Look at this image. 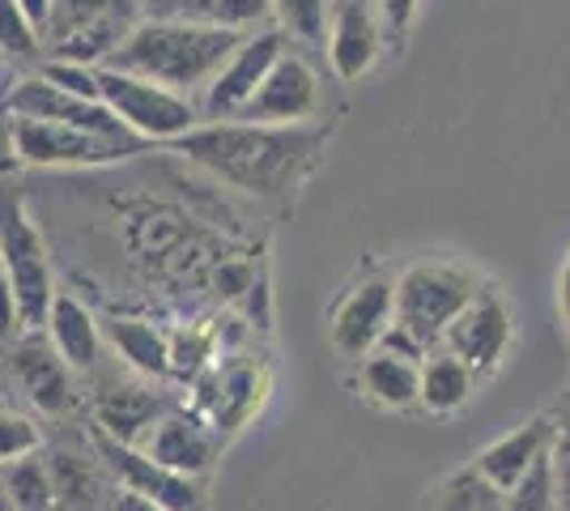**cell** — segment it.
<instances>
[{"mask_svg":"<svg viewBox=\"0 0 570 511\" xmlns=\"http://www.w3.org/2000/svg\"><path fill=\"white\" fill-rule=\"evenodd\" d=\"M214 358V341L205 328H179L170 333V375L179 380H200Z\"/></svg>","mask_w":570,"mask_h":511,"instance_id":"31","label":"cell"},{"mask_svg":"<svg viewBox=\"0 0 570 511\" xmlns=\"http://www.w3.org/2000/svg\"><path fill=\"white\" fill-rule=\"evenodd\" d=\"M558 316H562V324H567L570 333V256L567 265H562V273H558Z\"/></svg>","mask_w":570,"mask_h":511,"instance_id":"40","label":"cell"},{"mask_svg":"<svg viewBox=\"0 0 570 511\" xmlns=\"http://www.w3.org/2000/svg\"><path fill=\"white\" fill-rule=\"evenodd\" d=\"M39 73L48 77L51 86L69 90L77 98H95L102 102V86H98V65H77V60H48Z\"/></svg>","mask_w":570,"mask_h":511,"instance_id":"34","label":"cell"},{"mask_svg":"<svg viewBox=\"0 0 570 511\" xmlns=\"http://www.w3.org/2000/svg\"><path fill=\"white\" fill-rule=\"evenodd\" d=\"M553 439H558L553 417L537 414V417H528V422H520L515 431H507L502 439H494V443H485L473 456V469L490 487H499L502 494H511V490L520 487L523 478L553 452Z\"/></svg>","mask_w":570,"mask_h":511,"instance_id":"15","label":"cell"},{"mask_svg":"<svg viewBox=\"0 0 570 511\" xmlns=\"http://www.w3.org/2000/svg\"><path fill=\"white\" fill-rule=\"evenodd\" d=\"M214 392H196V414L209 417L217 431H238L247 417L261 414L268 396V371L261 363H230L222 371H205Z\"/></svg>","mask_w":570,"mask_h":511,"instance_id":"17","label":"cell"},{"mask_svg":"<svg viewBox=\"0 0 570 511\" xmlns=\"http://www.w3.org/2000/svg\"><path fill=\"white\" fill-rule=\"evenodd\" d=\"M0 51L9 60H26V65L39 60V56H48L43 35L35 30V22L26 18L18 0H0Z\"/></svg>","mask_w":570,"mask_h":511,"instance_id":"29","label":"cell"},{"mask_svg":"<svg viewBox=\"0 0 570 511\" xmlns=\"http://www.w3.org/2000/svg\"><path fill=\"white\" fill-rule=\"evenodd\" d=\"M128 239L137 252H154V256H167L184 244V218L179 214H145V218H132L128 226Z\"/></svg>","mask_w":570,"mask_h":511,"instance_id":"32","label":"cell"},{"mask_svg":"<svg viewBox=\"0 0 570 511\" xmlns=\"http://www.w3.org/2000/svg\"><path fill=\"white\" fill-rule=\"evenodd\" d=\"M426 511H507V494L490 487L473 464H464V469L443 473L426 490Z\"/></svg>","mask_w":570,"mask_h":511,"instance_id":"25","label":"cell"},{"mask_svg":"<svg viewBox=\"0 0 570 511\" xmlns=\"http://www.w3.org/2000/svg\"><path fill=\"white\" fill-rule=\"evenodd\" d=\"M383 18L375 0H336L328 22V65L341 81H357L375 69L383 51Z\"/></svg>","mask_w":570,"mask_h":511,"instance_id":"16","label":"cell"},{"mask_svg":"<svg viewBox=\"0 0 570 511\" xmlns=\"http://www.w3.org/2000/svg\"><path fill=\"white\" fill-rule=\"evenodd\" d=\"M0 273L9 277V286L18 294V312L22 328L43 333L56 303V277H51L48 244L35 230V222L26 214V200L18 188H9L0 179Z\"/></svg>","mask_w":570,"mask_h":511,"instance_id":"4","label":"cell"},{"mask_svg":"<svg viewBox=\"0 0 570 511\" xmlns=\"http://www.w3.org/2000/svg\"><path fill=\"white\" fill-rule=\"evenodd\" d=\"M95 448L98 456H102V464L111 469V478L119 482V490H132V494H141V499H149V503H158V508L167 511L205 508V499H200V490H196L191 478H179V473H170L163 464H154L141 448L116 443V439H107L102 431H95Z\"/></svg>","mask_w":570,"mask_h":511,"instance_id":"13","label":"cell"},{"mask_svg":"<svg viewBox=\"0 0 570 511\" xmlns=\"http://www.w3.org/2000/svg\"><path fill=\"white\" fill-rule=\"evenodd\" d=\"M22 328V312H18V294L9 286V277L0 273V341H9Z\"/></svg>","mask_w":570,"mask_h":511,"instance_id":"37","label":"cell"},{"mask_svg":"<svg viewBox=\"0 0 570 511\" xmlns=\"http://www.w3.org/2000/svg\"><path fill=\"white\" fill-rule=\"evenodd\" d=\"M102 333L111 337V345L119 350V358L141 371V375H154L163 380L170 375V333H163L158 324L137 316H111L102 324Z\"/></svg>","mask_w":570,"mask_h":511,"instance_id":"23","label":"cell"},{"mask_svg":"<svg viewBox=\"0 0 570 511\" xmlns=\"http://www.w3.org/2000/svg\"><path fill=\"white\" fill-rule=\"evenodd\" d=\"M9 146L13 158L26 167H107L128 154H137L145 141H116L90 128L48 120H9Z\"/></svg>","mask_w":570,"mask_h":511,"instance_id":"7","label":"cell"},{"mask_svg":"<svg viewBox=\"0 0 570 511\" xmlns=\"http://www.w3.org/2000/svg\"><path fill=\"white\" fill-rule=\"evenodd\" d=\"M4 116L9 120H48V124H72V128H90L102 137H116V141H141L132 137L124 124L107 111V102L95 98H77L60 86H51L43 73L22 77L9 95H4Z\"/></svg>","mask_w":570,"mask_h":511,"instance_id":"11","label":"cell"},{"mask_svg":"<svg viewBox=\"0 0 570 511\" xmlns=\"http://www.w3.org/2000/svg\"><path fill=\"white\" fill-rule=\"evenodd\" d=\"M273 22L303 43H320L333 22V4L328 0H273Z\"/></svg>","mask_w":570,"mask_h":511,"instance_id":"28","label":"cell"},{"mask_svg":"<svg viewBox=\"0 0 570 511\" xmlns=\"http://www.w3.org/2000/svg\"><path fill=\"white\" fill-rule=\"evenodd\" d=\"M18 4H22V13H26V18L35 22V30H39V35L48 39V26H51V0H18ZM43 48H48V43H43Z\"/></svg>","mask_w":570,"mask_h":511,"instance_id":"38","label":"cell"},{"mask_svg":"<svg viewBox=\"0 0 570 511\" xmlns=\"http://www.w3.org/2000/svg\"><path fill=\"white\" fill-rule=\"evenodd\" d=\"M485 282L476 277L473 268L455 265V261H413L409 268H401L396 277V324L404 333L439 350L443 333L452 328V320L469 307Z\"/></svg>","mask_w":570,"mask_h":511,"instance_id":"3","label":"cell"},{"mask_svg":"<svg viewBox=\"0 0 570 511\" xmlns=\"http://www.w3.org/2000/svg\"><path fill=\"white\" fill-rule=\"evenodd\" d=\"M549 461H553V490H558V503H562V511H570V426L567 431H558Z\"/></svg>","mask_w":570,"mask_h":511,"instance_id":"35","label":"cell"},{"mask_svg":"<svg viewBox=\"0 0 570 511\" xmlns=\"http://www.w3.org/2000/svg\"><path fill=\"white\" fill-rule=\"evenodd\" d=\"M9 511H56V482H51L48 456H22L0 469Z\"/></svg>","mask_w":570,"mask_h":511,"instance_id":"26","label":"cell"},{"mask_svg":"<svg viewBox=\"0 0 570 511\" xmlns=\"http://www.w3.org/2000/svg\"><path fill=\"white\" fill-rule=\"evenodd\" d=\"M145 18L141 0H51L48 56L77 65H107Z\"/></svg>","mask_w":570,"mask_h":511,"instance_id":"5","label":"cell"},{"mask_svg":"<svg viewBox=\"0 0 570 511\" xmlns=\"http://www.w3.org/2000/svg\"><path fill=\"white\" fill-rule=\"evenodd\" d=\"M13 375H18V384L26 389V396L43 410V414H65L72 401V389H69V366L65 358L43 345V341H26L13 350Z\"/></svg>","mask_w":570,"mask_h":511,"instance_id":"22","label":"cell"},{"mask_svg":"<svg viewBox=\"0 0 570 511\" xmlns=\"http://www.w3.org/2000/svg\"><path fill=\"white\" fill-rule=\"evenodd\" d=\"M320 116V77L298 51H285L264 77L256 98L243 107V124H315Z\"/></svg>","mask_w":570,"mask_h":511,"instance_id":"14","label":"cell"},{"mask_svg":"<svg viewBox=\"0 0 570 511\" xmlns=\"http://www.w3.org/2000/svg\"><path fill=\"white\" fill-rule=\"evenodd\" d=\"M476 392V375L443 345L422 363V410L434 417L460 414Z\"/></svg>","mask_w":570,"mask_h":511,"instance_id":"24","label":"cell"},{"mask_svg":"<svg viewBox=\"0 0 570 511\" xmlns=\"http://www.w3.org/2000/svg\"><path fill=\"white\" fill-rule=\"evenodd\" d=\"M141 4H145V0H141Z\"/></svg>","mask_w":570,"mask_h":511,"instance_id":"42","label":"cell"},{"mask_svg":"<svg viewBox=\"0 0 570 511\" xmlns=\"http://www.w3.org/2000/svg\"><path fill=\"white\" fill-rule=\"evenodd\" d=\"M328 128L315 124H200L175 141V154L209 170L214 179L230 184L247 196L285 200L311 179L315 163L324 158Z\"/></svg>","mask_w":570,"mask_h":511,"instance_id":"1","label":"cell"},{"mask_svg":"<svg viewBox=\"0 0 570 511\" xmlns=\"http://www.w3.org/2000/svg\"><path fill=\"white\" fill-rule=\"evenodd\" d=\"M98 86H102V102L132 137L141 141H179L191 128H200V107L191 98L175 95L158 81H145L137 73H124L111 65H98Z\"/></svg>","mask_w":570,"mask_h":511,"instance_id":"6","label":"cell"},{"mask_svg":"<svg viewBox=\"0 0 570 511\" xmlns=\"http://www.w3.org/2000/svg\"><path fill=\"white\" fill-rule=\"evenodd\" d=\"M0 511H9V499H4V482H0Z\"/></svg>","mask_w":570,"mask_h":511,"instance_id":"41","label":"cell"},{"mask_svg":"<svg viewBox=\"0 0 570 511\" xmlns=\"http://www.w3.org/2000/svg\"><path fill=\"white\" fill-rule=\"evenodd\" d=\"M167 414V405L141 384H116V389L98 392L95 401V431H102L116 443L141 448V439L154 431V422Z\"/></svg>","mask_w":570,"mask_h":511,"instance_id":"19","label":"cell"},{"mask_svg":"<svg viewBox=\"0 0 570 511\" xmlns=\"http://www.w3.org/2000/svg\"><path fill=\"white\" fill-rule=\"evenodd\" d=\"M289 51V35L285 30H261V35H247L243 48L226 60V69L214 77V86L196 98L200 107V120L205 124H226L238 120L243 107L256 98V90L264 86V77L273 73V65Z\"/></svg>","mask_w":570,"mask_h":511,"instance_id":"9","label":"cell"},{"mask_svg":"<svg viewBox=\"0 0 570 511\" xmlns=\"http://www.w3.org/2000/svg\"><path fill=\"white\" fill-rule=\"evenodd\" d=\"M141 452L154 464H163L179 478H205L222 456V431L196 410H167L154 422V431L141 439Z\"/></svg>","mask_w":570,"mask_h":511,"instance_id":"12","label":"cell"},{"mask_svg":"<svg viewBox=\"0 0 570 511\" xmlns=\"http://www.w3.org/2000/svg\"><path fill=\"white\" fill-rule=\"evenodd\" d=\"M511 337H515V320H511V307L499 294V286H481L476 298L452 320V328L443 333V350L455 354L460 363L473 371L476 380L494 375L499 363L511 350Z\"/></svg>","mask_w":570,"mask_h":511,"instance_id":"10","label":"cell"},{"mask_svg":"<svg viewBox=\"0 0 570 511\" xmlns=\"http://www.w3.org/2000/svg\"><path fill=\"white\" fill-rule=\"evenodd\" d=\"M357 384H362V396L371 405L387 410V414H401V410L422 405V363L392 358L383 350H375L371 358L357 363Z\"/></svg>","mask_w":570,"mask_h":511,"instance_id":"21","label":"cell"},{"mask_svg":"<svg viewBox=\"0 0 570 511\" xmlns=\"http://www.w3.org/2000/svg\"><path fill=\"white\" fill-rule=\"evenodd\" d=\"M145 18L214 26V30H235V35H261L277 26L273 0H145Z\"/></svg>","mask_w":570,"mask_h":511,"instance_id":"18","label":"cell"},{"mask_svg":"<svg viewBox=\"0 0 570 511\" xmlns=\"http://www.w3.org/2000/svg\"><path fill=\"white\" fill-rule=\"evenodd\" d=\"M48 345L65 358L69 371H90L98 363V350H102V324L90 316L86 303H77L72 294H56L48 316Z\"/></svg>","mask_w":570,"mask_h":511,"instance_id":"20","label":"cell"},{"mask_svg":"<svg viewBox=\"0 0 570 511\" xmlns=\"http://www.w3.org/2000/svg\"><path fill=\"white\" fill-rule=\"evenodd\" d=\"M507 511H562L558 490H553V461L549 456L507 494Z\"/></svg>","mask_w":570,"mask_h":511,"instance_id":"33","label":"cell"},{"mask_svg":"<svg viewBox=\"0 0 570 511\" xmlns=\"http://www.w3.org/2000/svg\"><path fill=\"white\" fill-rule=\"evenodd\" d=\"M51 482H56V511H95L102 499V473L72 452H51Z\"/></svg>","mask_w":570,"mask_h":511,"instance_id":"27","label":"cell"},{"mask_svg":"<svg viewBox=\"0 0 570 511\" xmlns=\"http://www.w3.org/2000/svg\"><path fill=\"white\" fill-rule=\"evenodd\" d=\"M111 511H167V508L149 503V499H141V494H132V490H116V503H111Z\"/></svg>","mask_w":570,"mask_h":511,"instance_id":"39","label":"cell"},{"mask_svg":"<svg viewBox=\"0 0 570 511\" xmlns=\"http://www.w3.org/2000/svg\"><path fill=\"white\" fill-rule=\"evenodd\" d=\"M39 448H43L39 422L18 414V410H9V405H0V469L22 461V456H35Z\"/></svg>","mask_w":570,"mask_h":511,"instance_id":"30","label":"cell"},{"mask_svg":"<svg viewBox=\"0 0 570 511\" xmlns=\"http://www.w3.org/2000/svg\"><path fill=\"white\" fill-rule=\"evenodd\" d=\"M396 324V282L387 277H357L328 312V345L341 358H371Z\"/></svg>","mask_w":570,"mask_h":511,"instance_id":"8","label":"cell"},{"mask_svg":"<svg viewBox=\"0 0 570 511\" xmlns=\"http://www.w3.org/2000/svg\"><path fill=\"white\" fill-rule=\"evenodd\" d=\"M417 4H422V0H375L383 26H387L392 35H404V30L413 26V18H417Z\"/></svg>","mask_w":570,"mask_h":511,"instance_id":"36","label":"cell"},{"mask_svg":"<svg viewBox=\"0 0 570 511\" xmlns=\"http://www.w3.org/2000/svg\"><path fill=\"white\" fill-rule=\"evenodd\" d=\"M243 39L247 35L214 30V26L141 18L137 30L119 43V51L107 65L145 77V81H158V86H167V90L196 102L214 86V77L226 69V60L243 48Z\"/></svg>","mask_w":570,"mask_h":511,"instance_id":"2","label":"cell"}]
</instances>
